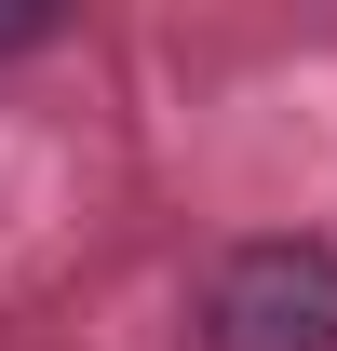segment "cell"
Masks as SVG:
<instances>
[{"label": "cell", "instance_id": "6da1fadb", "mask_svg": "<svg viewBox=\"0 0 337 351\" xmlns=\"http://www.w3.org/2000/svg\"><path fill=\"white\" fill-rule=\"evenodd\" d=\"M203 351H337V243H229L203 284Z\"/></svg>", "mask_w": 337, "mask_h": 351}, {"label": "cell", "instance_id": "7a4b0ae2", "mask_svg": "<svg viewBox=\"0 0 337 351\" xmlns=\"http://www.w3.org/2000/svg\"><path fill=\"white\" fill-rule=\"evenodd\" d=\"M27 41H54V14L41 0H0V54H27Z\"/></svg>", "mask_w": 337, "mask_h": 351}]
</instances>
